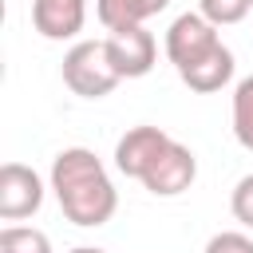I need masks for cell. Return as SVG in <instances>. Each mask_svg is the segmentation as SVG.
I'll use <instances>...</instances> for the list:
<instances>
[{"mask_svg":"<svg viewBox=\"0 0 253 253\" xmlns=\"http://www.w3.org/2000/svg\"><path fill=\"white\" fill-rule=\"evenodd\" d=\"M63 83L79 95V99H103L111 95L123 79L107 55V40H79L63 51Z\"/></svg>","mask_w":253,"mask_h":253,"instance_id":"2","label":"cell"},{"mask_svg":"<svg viewBox=\"0 0 253 253\" xmlns=\"http://www.w3.org/2000/svg\"><path fill=\"white\" fill-rule=\"evenodd\" d=\"M229 210H233V217H237L245 229H253V174H245V178L233 186V194H229Z\"/></svg>","mask_w":253,"mask_h":253,"instance_id":"14","label":"cell"},{"mask_svg":"<svg viewBox=\"0 0 253 253\" xmlns=\"http://www.w3.org/2000/svg\"><path fill=\"white\" fill-rule=\"evenodd\" d=\"M202 253H253V237L241 233V229H221L206 241Z\"/></svg>","mask_w":253,"mask_h":253,"instance_id":"15","label":"cell"},{"mask_svg":"<svg viewBox=\"0 0 253 253\" xmlns=\"http://www.w3.org/2000/svg\"><path fill=\"white\" fill-rule=\"evenodd\" d=\"M95 16L107 32H123V28H142L146 12L138 0H95Z\"/></svg>","mask_w":253,"mask_h":253,"instance_id":"11","label":"cell"},{"mask_svg":"<svg viewBox=\"0 0 253 253\" xmlns=\"http://www.w3.org/2000/svg\"><path fill=\"white\" fill-rule=\"evenodd\" d=\"M170 142H174V138H170L162 126H150V123L130 126V130L115 142V166H119V174L142 182V178L150 174V166L162 158V150H166Z\"/></svg>","mask_w":253,"mask_h":253,"instance_id":"5","label":"cell"},{"mask_svg":"<svg viewBox=\"0 0 253 253\" xmlns=\"http://www.w3.org/2000/svg\"><path fill=\"white\" fill-rule=\"evenodd\" d=\"M51 194L63 217L79 229H99L119 210V190L99 154L87 146H63L51 158Z\"/></svg>","mask_w":253,"mask_h":253,"instance_id":"1","label":"cell"},{"mask_svg":"<svg viewBox=\"0 0 253 253\" xmlns=\"http://www.w3.org/2000/svg\"><path fill=\"white\" fill-rule=\"evenodd\" d=\"M198 12L213 28H229V24H241L253 12V0H198Z\"/></svg>","mask_w":253,"mask_h":253,"instance_id":"13","label":"cell"},{"mask_svg":"<svg viewBox=\"0 0 253 253\" xmlns=\"http://www.w3.org/2000/svg\"><path fill=\"white\" fill-rule=\"evenodd\" d=\"M43 206V178L24 166V162H4L0 166V217L4 221H24Z\"/></svg>","mask_w":253,"mask_h":253,"instance_id":"4","label":"cell"},{"mask_svg":"<svg viewBox=\"0 0 253 253\" xmlns=\"http://www.w3.org/2000/svg\"><path fill=\"white\" fill-rule=\"evenodd\" d=\"M71 253H107V249H99V245H75Z\"/></svg>","mask_w":253,"mask_h":253,"instance_id":"17","label":"cell"},{"mask_svg":"<svg viewBox=\"0 0 253 253\" xmlns=\"http://www.w3.org/2000/svg\"><path fill=\"white\" fill-rule=\"evenodd\" d=\"M107 55L119 71V79H142L154 71V59H158V40L142 28H123V32H111L107 36Z\"/></svg>","mask_w":253,"mask_h":253,"instance_id":"6","label":"cell"},{"mask_svg":"<svg viewBox=\"0 0 253 253\" xmlns=\"http://www.w3.org/2000/svg\"><path fill=\"white\" fill-rule=\"evenodd\" d=\"M0 253H51V237L36 225H4Z\"/></svg>","mask_w":253,"mask_h":253,"instance_id":"12","label":"cell"},{"mask_svg":"<svg viewBox=\"0 0 253 253\" xmlns=\"http://www.w3.org/2000/svg\"><path fill=\"white\" fill-rule=\"evenodd\" d=\"M221 43V36H217V28L202 16V12H182V16H174V24L166 28V59L178 67V71H186V67H194L198 59H206L213 47Z\"/></svg>","mask_w":253,"mask_h":253,"instance_id":"3","label":"cell"},{"mask_svg":"<svg viewBox=\"0 0 253 253\" xmlns=\"http://www.w3.org/2000/svg\"><path fill=\"white\" fill-rule=\"evenodd\" d=\"M194 178H198V158H194V150L190 146H182L178 138L162 150V158L150 166V174L142 178V186L154 194V198H178V194H186L190 186H194Z\"/></svg>","mask_w":253,"mask_h":253,"instance_id":"7","label":"cell"},{"mask_svg":"<svg viewBox=\"0 0 253 253\" xmlns=\"http://www.w3.org/2000/svg\"><path fill=\"white\" fill-rule=\"evenodd\" d=\"M229 123H233V138L253 150V75H245L233 87V107H229Z\"/></svg>","mask_w":253,"mask_h":253,"instance_id":"10","label":"cell"},{"mask_svg":"<svg viewBox=\"0 0 253 253\" xmlns=\"http://www.w3.org/2000/svg\"><path fill=\"white\" fill-rule=\"evenodd\" d=\"M87 24V0H32V28L43 40H75Z\"/></svg>","mask_w":253,"mask_h":253,"instance_id":"8","label":"cell"},{"mask_svg":"<svg viewBox=\"0 0 253 253\" xmlns=\"http://www.w3.org/2000/svg\"><path fill=\"white\" fill-rule=\"evenodd\" d=\"M233 51L225 47V43H217L206 59H198L194 67H186V71H178V79L190 87V91H198V95H213V91H221L229 79H233Z\"/></svg>","mask_w":253,"mask_h":253,"instance_id":"9","label":"cell"},{"mask_svg":"<svg viewBox=\"0 0 253 253\" xmlns=\"http://www.w3.org/2000/svg\"><path fill=\"white\" fill-rule=\"evenodd\" d=\"M138 4H142V12H146V20H150V16H158V12H166V8H170V0H138Z\"/></svg>","mask_w":253,"mask_h":253,"instance_id":"16","label":"cell"}]
</instances>
